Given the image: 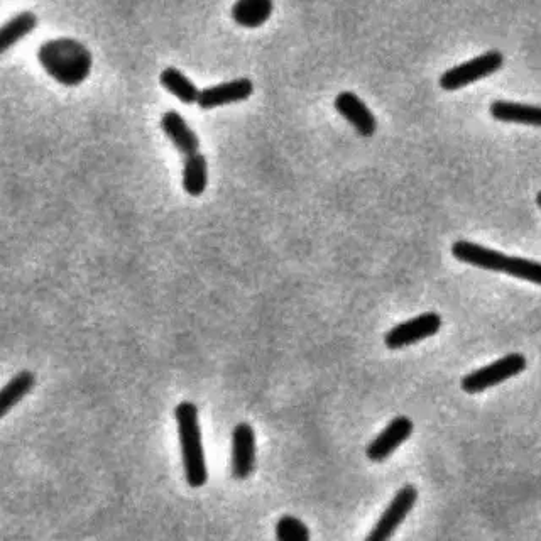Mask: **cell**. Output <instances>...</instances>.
<instances>
[{
  "label": "cell",
  "mask_w": 541,
  "mask_h": 541,
  "mask_svg": "<svg viewBox=\"0 0 541 541\" xmlns=\"http://www.w3.org/2000/svg\"><path fill=\"white\" fill-rule=\"evenodd\" d=\"M276 536L279 541H308L310 531L307 525L295 516H283L276 525Z\"/></svg>",
  "instance_id": "19"
},
{
  "label": "cell",
  "mask_w": 541,
  "mask_h": 541,
  "mask_svg": "<svg viewBox=\"0 0 541 541\" xmlns=\"http://www.w3.org/2000/svg\"><path fill=\"white\" fill-rule=\"evenodd\" d=\"M175 418L178 423L186 482L190 484V487L198 489V487L205 486L208 481L202 430H200V423H198V408L190 401H183L176 406Z\"/></svg>",
  "instance_id": "3"
},
{
  "label": "cell",
  "mask_w": 541,
  "mask_h": 541,
  "mask_svg": "<svg viewBox=\"0 0 541 541\" xmlns=\"http://www.w3.org/2000/svg\"><path fill=\"white\" fill-rule=\"evenodd\" d=\"M492 119L506 124H523V126H541V109L536 105L518 104L508 100H494L489 107Z\"/></svg>",
  "instance_id": "13"
},
{
  "label": "cell",
  "mask_w": 541,
  "mask_h": 541,
  "mask_svg": "<svg viewBox=\"0 0 541 541\" xmlns=\"http://www.w3.org/2000/svg\"><path fill=\"white\" fill-rule=\"evenodd\" d=\"M413 433V421L408 416L394 418L378 437L372 440L367 447V457L372 462H384L389 455H393L401 443H405Z\"/></svg>",
  "instance_id": "10"
},
{
  "label": "cell",
  "mask_w": 541,
  "mask_h": 541,
  "mask_svg": "<svg viewBox=\"0 0 541 541\" xmlns=\"http://www.w3.org/2000/svg\"><path fill=\"white\" fill-rule=\"evenodd\" d=\"M504 65L501 51H487L484 55L465 61L462 65L454 66L440 77V87L447 92H455L460 88L469 87L472 83L491 77L498 73Z\"/></svg>",
  "instance_id": "4"
},
{
  "label": "cell",
  "mask_w": 541,
  "mask_h": 541,
  "mask_svg": "<svg viewBox=\"0 0 541 541\" xmlns=\"http://www.w3.org/2000/svg\"><path fill=\"white\" fill-rule=\"evenodd\" d=\"M416 499H418V491L416 487L405 486L401 487L393 501L389 504L388 509L384 511L383 516L379 518L378 523L371 531L369 541H384L389 540L396 533L399 525L406 520V516L411 513V509L415 508Z\"/></svg>",
  "instance_id": "7"
},
{
  "label": "cell",
  "mask_w": 541,
  "mask_h": 541,
  "mask_svg": "<svg viewBox=\"0 0 541 541\" xmlns=\"http://www.w3.org/2000/svg\"><path fill=\"white\" fill-rule=\"evenodd\" d=\"M452 254L460 263L487 269V271H494V273L509 274L513 278L530 281L533 285H540L541 283L540 264L525 259V257L506 256L503 252L494 251V249L479 246V244L469 241L454 242Z\"/></svg>",
  "instance_id": "2"
},
{
  "label": "cell",
  "mask_w": 541,
  "mask_h": 541,
  "mask_svg": "<svg viewBox=\"0 0 541 541\" xmlns=\"http://www.w3.org/2000/svg\"><path fill=\"white\" fill-rule=\"evenodd\" d=\"M159 82L163 85L164 90L180 100L181 104L193 105L197 104L198 90L197 85L186 77L185 73L180 72L178 68H164L161 75H159Z\"/></svg>",
  "instance_id": "18"
},
{
  "label": "cell",
  "mask_w": 541,
  "mask_h": 541,
  "mask_svg": "<svg viewBox=\"0 0 541 541\" xmlns=\"http://www.w3.org/2000/svg\"><path fill=\"white\" fill-rule=\"evenodd\" d=\"M34 384L36 376L33 372L22 371L0 389V420L33 391Z\"/></svg>",
  "instance_id": "16"
},
{
  "label": "cell",
  "mask_w": 541,
  "mask_h": 541,
  "mask_svg": "<svg viewBox=\"0 0 541 541\" xmlns=\"http://www.w3.org/2000/svg\"><path fill=\"white\" fill-rule=\"evenodd\" d=\"M208 163L207 158L200 151L185 156L183 164V190L190 197H200L207 190Z\"/></svg>",
  "instance_id": "17"
},
{
  "label": "cell",
  "mask_w": 541,
  "mask_h": 541,
  "mask_svg": "<svg viewBox=\"0 0 541 541\" xmlns=\"http://www.w3.org/2000/svg\"><path fill=\"white\" fill-rule=\"evenodd\" d=\"M161 129L170 139L171 144L175 146L176 151L183 156H190V154L200 151V139H198L197 132L188 126V122L185 121V117L180 112H176V110L164 112L161 117Z\"/></svg>",
  "instance_id": "12"
},
{
  "label": "cell",
  "mask_w": 541,
  "mask_h": 541,
  "mask_svg": "<svg viewBox=\"0 0 541 541\" xmlns=\"http://www.w3.org/2000/svg\"><path fill=\"white\" fill-rule=\"evenodd\" d=\"M256 467V433L249 423H239L232 433V474L247 479Z\"/></svg>",
  "instance_id": "9"
},
{
  "label": "cell",
  "mask_w": 541,
  "mask_h": 541,
  "mask_svg": "<svg viewBox=\"0 0 541 541\" xmlns=\"http://www.w3.org/2000/svg\"><path fill=\"white\" fill-rule=\"evenodd\" d=\"M335 110L339 112L350 126L354 127L362 137H372L378 131V121L371 109L357 97L354 92H342L335 97Z\"/></svg>",
  "instance_id": "11"
},
{
  "label": "cell",
  "mask_w": 541,
  "mask_h": 541,
  "mask_svg": "<svg viewBox=\"0 0 541 541\" xmlns=\"http://www.w3.org/2000/svg\"><path fill=\"white\" fill-rule=\"evenodd\" d=\"M38 26V17L33 12L24 11L0 26V55L14 48L19 41L33 33Z\"/></svg>",
  "instance_id": "15"
},
{
  "label": "cell",
  "mask_w": 541,
  "mask_h": 541,
  "mask_svg": "<svg viewBox=\"0 0 541 541\" xmlns=\"http://www.w3.org/2000/svg\"><path fill=\"white\" fill-rule=\"evenodd\" d=\"M442 327V318L437 313H423L420 317L411 318L408 322L399 323L398 327L389 330L386 335V347L391 350L403 349L438 334Z\"/></svg>",
  "instance_id": "6"
},
{
  "label": "cell",
  "mask_w": 541,
  "mask_h": 541,
  "mask_svg": "<svg viewBox=\"0 0 541 541\" xmlns=\"http://www.w3.org/2000/svg\"><path fill=\"white\" fill-rule=\"evenodd\" d=\"M254 83L249 78H235L214 87L203 88L198 93L197 105L202 110L217 109L224 105L239 104L251 99Z\"/></svg>",
  "instance_id": "8"
},
{
  "label": "cell",
  "mask_w": 541,
  "mask_h": 541,
  "mask_svg": "<svg viewBox=\"0 0 541 541\" xmlns=\"http://www.w3.org/2000/svg\"><path fill=\"white\" fill-rule=\"evenodd\" d=\"M39 65L55 82L65 87L82 85L92 73L93 56L77 39L58 38L41 44Z\"/></svg>",
  "instance_id": "1"
},
{
  "label": "cell",
  "mask_w": 541,
  "mask_h": 541,
  "mask_svg": "<svg viewBox=\"0 0 541 541\" xmlns=\"http://www.w3.org/2000/svg\"><path fill=\"white\" fill-rule=\"evenodd\" d=\"M526 369V357L521 354H509L503 359L492 362L489 366L481 367L477 371L470 372L469 376L462 379V389L465 393L477 394L494 388L508 379L518 376Z\"/></svg>",
  "instance_id": "5"
},
{
  "label": "cell",
  "mask_w": 541,
  "mask_h": 541,
  "mask_svg": "<svg viewBox=\"0 0 541 541\" xmlns=\"http://www.w3.org/2000/svg\"><path fill=\"white\" fill-rule=\"evenodd\" d=\"M273 0H237L232 7V19L241 28L257 29L273 16Z\"/></svg>",
  "instance_id": "14"
}]
</instances>
